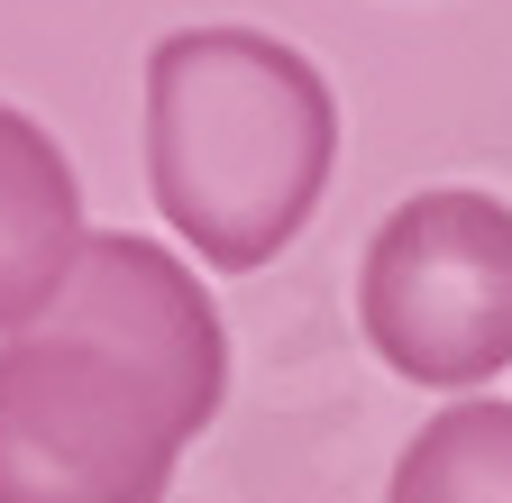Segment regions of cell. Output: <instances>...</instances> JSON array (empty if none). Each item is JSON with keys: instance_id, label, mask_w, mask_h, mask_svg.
<instances>
[{"instance_id": "obj_2", "label": "cell", "mask_w": 512, "mask_h": 503, "mask_svg": "<svg viewBox=\"0 0 512 503\" xmlns=\"http://www.w3.org/2000/svg\"><path fill=\"white\" fill-rule=\"evenodd\" d=\"M339 174V92L275 28H174L147 55V193L202 266L256 275Z\"/></svg>"}, {"instance_id": "obj_4", "label": "cell", "mask_w": 512, "mask_h": 503, "mask_svg": "<svg viewBox=\"0 0 512 503\" xmlns=\"http://www.w3.org/2000/svg\"><path fill=\"white\" fill-rule=\"evenodd\" d=\"M83 183L28 110L0 101V339L46 321L64 275L83 257Z\"/></svg>"}, {"instance_id": "obj_3", "label": "cell", "mask_w": 512, "mask_h": 503, "mask_svg": "<svg viewBox=\"0 0 512 503\" xmlns=\"http://www.w3.org/2000/svg\"><path fill=\"white\" fill-rule=\"evenodd\" d=\"M366 348L430 394H467L512 366V202L439 183L384 211L357 266Z\"/></svg>"}, {"instance_id": "obj_1", "label": "cell", "mask_w": 512, "mask_h": 503, "mask_svg": "<svg viewBox=\"0 0 512 503\" xmlns=\"http://www.w3.org/2000/svg\"><path fill=\"white\" fill-rule=\"evenodd\" d=\"M229 394V330L174 247L92 229L55 311L0 339V503H165Z\"/></svg>"}, {"instance_id": "obj_5", "label": "cell", "mask_w": 512, "mask_h": 503, "mask_svg": "<svg viewBox=\"0 0 512 503\" xmlns=\"http://www.w3.org/2000/svg\"><path fill=\"white\" fill-rule=\"evenodd\" d=\"M384 503H512V403H448L421 421Z\"/></svg>"}]
</instances>
